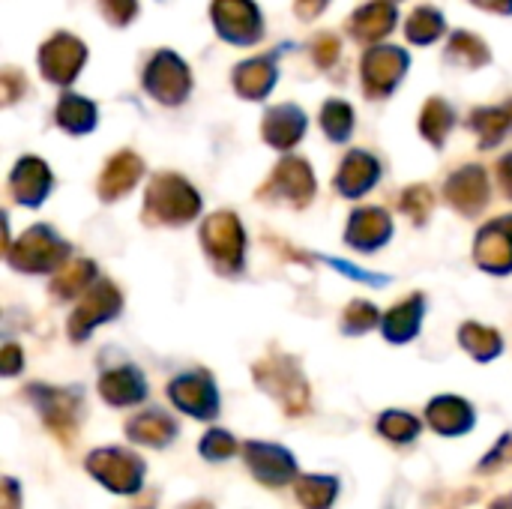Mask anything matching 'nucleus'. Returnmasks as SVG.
Returning <instances> with one entry per match:
<instances>
[{
	"label": "nucleus",
	"mask_w": 512,
	"mask_h": 509,
	"mask_svg": "<svg viewBox=\"0 0 512 509\" xmlns=\"http://www.w3.org/2000/svg\"><path fill=\"white\" fill-rule=\"evenodd\" d=\"M84 468L93 480H99L114 495H138L144 486V462L132 450L102 447L84 459Z\"/></svg>",
	"instance_id": "nucleus-1"
},
{
	"label": "nucleus",
	"mask_w": 512,
	"mask_h": 509,
	"mask_svg": "<svg viewBox=\"0 0 512 509\" xmlns=\"http://www.w3.org/2000/svg\"><path fill=\"white\" fill-rule=\"evenodd\" d=\"M255 384L264 393H270L285 408V414L300 417V414L309 411V387H306V381H303L294 360H288V357L261 360L255 366Z\"/></svg>",
	"instance_id": "nucleus-2"
},
{
	"label": "nucleus",
	"mask_w": 512,
	"mask_h": 509,
	"mask_svg": "<svg viewBox=\"0 0 512 509\" xmlns=\"http://www.w3.org/2000/svg\"><path fill=\"white\" fill-rule=\"evenodd\" d=\"M27 399L36 405V411L42 414L45 429H48L60 444H75L78 426H81V399H78V393L33 384V387L27 390Z\"/></svg>",
	"instance_id": "nucleus-3"
},
{
	"label": "nucleus",
	"mask_w": 512,
	"mask_h": 509,
	"mask_svg": "<svg viewBox=\"0 0 512 509\" xmlns=\"http://www.w3.org/2000/svg\"><path fill=\"white\" fill-rule=\"evenodd\" d=\"M168 399L177 411L195 417V420H216L219 417V390L207 372H186L168 384Z\"/></svg>",
	"instance_id": "nucleus-4"
},
{
	"label": "nucleus",
	"mask_w": 512,
	"mask_h": 509,
	"mask_svg": "<svg viewBox=\"0 0 512 509\" xmlns=\"http://www.w3.org/2000/svg\"><path fill=\"white\" fill-rule=\"evenodd\" d=\"M243 453V462L246 468L252 471V477L261 483V486H270V489H282L288 486L294 477H297V459L279 447V444H264V441H246L240 447Z\"/></svg>",
	"instance_id": "nucleus-5"
},
{
	"label": "nucleus",
	"mask_w": 512,
	"mask_h": 509,
	"mask_svg": "<svg viewBox=\"0 0 512 509\" xmlns=\"http://www.w3.org/2000/svg\"><path fill=\"white\" fill-rule=\"evenodd\" d=\"M117 309H120V297H117V291H114L111 285L93 288V291L87 294V300L81 303V309L72 315V321H69V336H72L75 342H84L87 333H90L96 324L114 318Z\"/></svg>",
	"instance_id": "nucleus-6"
},
{
	"label": "nucleus",
	"mask_w": 512,
	"mask_h": 509,
	"mask_svg": "<svg viewBox=\"0 0 512 509\" xmlns=\"http://www.w3.org/2000/svg\"><path fill=\"white\" fill-rule=\"evenodd\" d=\"M150 207L168 222H183L198 210V198L177 177H159L153 192H150Z\"/></svg>",
	"instance_id": "nucleus-7"
},
{
	"label": "nucleus",
	"mask_w": 512,
	"mask_h": 509,
	"mask_svg": "<svg viewBox=\"0 0 512 509\" xmlns=\"http://www.w3.org/2000/svg\"><path fill=\"white\" fill-rule=\"evenodd\" d=\"M426 420L429 426L438 432V435H447V438H459V435H468L474 429V408L459 399V396H438L432 399V405L426 408Z\"/></svg>",
	"instance_id": "nucleus-8"
},
{
	"label": "nucleus",
	"mask_w": 512,
	"mask_h": 509,
	"mask_svg": "<svg viewBox=\"0 0 512 509\" xmlns=\"http://www.w3.org/2000/svg\"><path fill=\"white\" fill-rule=\"evenodd\" d=\"M99 393H102V399L108 405L129 408V405H138L147 396V381L135 366H123V369H111V372L102 375Z\"/></svg>",
	"instance_id": "nucleus-9"
},
{
	"label": "nucleus",
	"mask_w": 512,
	"mask_h": 509,
	"mask_svg": "<svg viewBox=\"0 0 512 509\" xmlns=\"http://www.w3.org/2000/svg\"><path fill=\"white\" fill-rule=\"evenodd\" d=\"M126 438L132 444L162 450L177 438V423L162 411H147V414H138L126 423Z\"/></svg>",
	"instance_id": "nucleus-10"
},
{
	"label": "nucleus",
	"mask_w": 512,
	"mask_h": 509,
	"mask_svg": "<svg viewBox=\"0 0 512 509\" xmlns=\"http://www.w3.org/2000/svg\"><path fill=\"white\" fill-rule=\"evenodd\" d=\"M477 261L489 270H510L512 267V216L489 225L477 240Z\"/></svg>",
	"instance_id": "nucleus-11"
},
{
	"label": "nucleus",
	"mask_w": 512,
	"mask_h": 509,
	"mask_svg": "<svg viewBox=\"0 0 512 509\" xmlns=\"http://www.w3.org/2000/svg\"><path fill=\"white\" fill-rule=\"evenodd\" d=\"M213 18H219V27L231 39L249 42L252 33H258V12L249 0H219L213 6Z\"/></svg>",
	"instance_id": "nucleus-12"
},
{
	"label": "nucleus",
	"mask_w": 512,
	"mask_h": 509,
	"mask_svg": "<svg viewBox=\"0 0 512 509\" xmlns=\"http://www.w3.org/2000/svg\"><path fill=\"white\" fill-rule=\"evenodd\" d=\"M204 240L207 249L213 252V258L219 261H237L240 249H243V231L237 228L234 216H213L204 228Z\"/></svg>",
	"instance_id": "nucleus-13"
},
{
	"label": "nucleus",
	"mask_w": 512,
	"mask_h": 509,
	"mask_svg": "<svg viewBox=\"0 0 512 509\" xmlns=\"http://www.w3.org/2000/svg\"><path fill=\"white\" fill-rule=\"evenodd\" d=\"M81 60H84L81 45H78L75 39H69V36H57L51 45H45V54H42L45 78H54V81L72 78Z\"/></svg>",
	"instance_id": "nucleus-14"
},
{
	"label": "nucleus",
	"mask_w": 512,
	"mask_h": 509,
	"mask_svg": "<svg viewBox=\"0 0 512 509\" xmlns=\"http://www.w3.org/2000/svg\"><path fill=\"white\" fill-rule=\"evenodd\" d=\"M405 63L408 60H405V54L399 48H378V51H372L366 57V81H369V87L378 84V90H390L399 81Z\"/></svg>",
	"instance_id": "nucleus-15"
},
{
	"label": "nucleus",
	"mask_w": 512,
	"mask_h": 509,
	"mask_svg": "<svg viewBox=\"0 0 512 509\" xmlns=\"http://www.w3.org/2000/svg\"><path fill=\"white\" fill-rule=\"evenodd\" d=\"M147 84H150V90H153V93L159 90V84H168L165 102H180V96H183V93H186V87H189V78H186V69H183V63H180L177 57L162 54V57L150 66V72H147Z\"/></svg>",
	"instance_id": "nucleus-16"
},
{
	"label": "nucleus",
	"mask_w": 512,
	"mask_h": 509,
	"mask_svg": "<svg viewBox=\"0 0 512 509\" xmlns=\"http://www.w3.org/2000/svg\"><path fill=\"white\" fill-rule=\"evenodd\" d=\"M420 315H423V300L414 297L402 306H396L387 318H384V336L390 342H408L417 336L420 330Z\"/></svg>",
	"instance_id": "nucleus-17"
},
{
	"label": "nucleus",
	"mask_w": 512,
	"mask_h": 509,
	"mask_svg": "<svg viewBox=\"0 0 512 509\" xmlns=\"http://www.w3.org/2000/svg\"><path fill=\"white\" fill-rule=\"evenodd\" d=\"M294 495L303 509H330L339 498V480L336 477H300Z\"/></svg>",
	"instance_id": "nucleus-18"
},
{
	"label": "nucleus",
	"mask_w": 512,
	"mask_h": 509,
	"mask_svg": "<svg viewBox=\"0 0 512 509\" xmlns=\"http://www.w3.org/2000/svg\"><path fill=\"white\" fill-rule=\"evenodd\" d=\"M450 201L462 210H477L486 201V180L477 168H468L450 183Z\"/></svg>",
	"instance_id": "nucleus-19"
},
{
	"label": "nucleus",
	"mask_w": 512,
	"mask_h": 509,
	"mask_svg": "<svg viewBox=\"0 0 512 509\" xmlns=\"http://www.w3.org/2000/svg\"><path fill=\"white\" fill-rule=\"evenodd\" d=\"M138 174H141V162H138L135 156H129V153L117 156V159L108 165L105 177H102V192H105V198H114L117 192H126V189L138 180Z\"/></svg>",
	"instance_id": "nucleus-20"
},
{
	"label": "nucleus",
	"mask_w": 512,
	"mask_h": 509,
	"mask_svg": "<svg viewBox=\"0 0 512 509\" xmlns=\"http://www.w3.org/2000/svg\"><path fill=\"white\" fill-rule=\"evenodd\" d=\"M462 345L471 357L477 360H495L504 348L501 336L489 327H480V324H465L462 327Z\"/></svg>",
	"instance_id": "nucleus-21"
},
{
	"label": "nucleus",
	"mask_w": 512,
	"mask_h": 509,
	"mask_svg": "<svg viewBox=\"0 0 512 509\" xmlns=\"http://www.w3.org/2000/svg\"><path fill=\"white\" fill-rule=\"evenodd\" d=\"M390 231V222L381 210H366V213H357L354 216V225H351V240L354 246H378V240H384Z\"/></svg>",
	"instance_id": "nucleus-22"
},
{
	"label": "nucleus",
	"mask_w": 512,
	"mask_h": 509,
	"mask_svg": "<svg viewBox=\"0 0 512 509\" xmlns=\"http://www.w3.org/2000/svg\"><path fill=\"white\" fill-rule=\"evenodd\" d=\"M420 429H423L420 420L411 417V414H405V411H387V414L378 417V432L387 441H393V444H411V441H417Z\"/></svg>",
	"instance_id": "nucleus-23"
},
{
	"label": "nucleus",
	"mask_w": 512,
	"mask_h": 509,
	"mask_svg": "<svg viewBox=\"0 0 512 509\" xmlns=\"http://www.w3.org/2000/svg\"><path fill=\"white\" fill-rule=\"evenodd\" d=\"M51 183V177H48V171L36 162V159H27V162H21L18 165V174H15V186H18V198L24 201H39L42 198V192H45V186Z\"/></svg>",
	"instance_id": "nucleus-24"
},
{
	"label": "nucleus",
	"mask_w": 512,
	"mask_h": 509,
	"mask_svg": "<svg viewBox=\"0 0 512 509\" xmlns=\"http://www.w3.org/2000/svg\"><path fill=\"white\" fill-rule=\"evenodd\" d=\"M198 450H201V456L207 459V462H228V459H234L237 453H240V444L225 432V429H210L204 438H201V444H198Z\"/></svg>",
	"instance_id": "nucleus-25"
},
{
	"label": "nucleus",
	"mask_w": 512,
	"mask_h": 509,
	"mask_svg": "<svg viewBox=\"0 0 512 509\" xmlns=\"http://www.w3.org/2000/svg\"><path fill=\"white\" fill-rule=\"evenodd\" d=\"M390 21H393V9H390V6H384V3H375V6H369V9H363V12L357 15V27H354V33H357V36L372 39V36L387 33V30H390Z\"/></svg>",
	"instance_id": "nucleus-26"
},
{
	"label": "nucleus",
	"mask_w": 512,
	"mask_h": 509,
	"mask_svg": "<svg viewBox=\"0 0 512 509\" xmlns=\"http://www.w3.org/2000/svg\"><path fill=\"white\" fill-rule=\"evenodd\" d=\"M270 87V66L264 60H252L243 69H237V90L246 96H258Z\"/></svg>",
	"instance_id": "nucleus-27"
},
{
	"label": "nucleus",
	"mask_w": 512,
	"mask_h": 509,
	"mask_svg": "<svg viewBox=\"0 0 512 509\" xmlns=\"http://www.w3.org/2000/svg\"><path fill=\"white\" fill-rule=\"evenodd\" d=\"M60 123L66 129H87L90 120H93V108L87 102H81L78 96H63V105H60Z\"/></svg>",
	"instance_id": "nucleus-28"
},
{
	"label": "nucleus",
	"mask_w": 512,
	"mask_h": 509,
	"mask_svg": "<svg viewBox=\"0 0 512 509\" xmlns=\"http://www.w3.org/2000/svg\"><path fill=\"white\" fill-rule=\"evenodd\" d=\"M438 30H441V18H438L432 9H420V12L411 18V27H408L411 39H417V42H426V39L438 36Z\"/></svg>",
	"instance_id": "nucleus-29"
},
{
	"label": "nucleus",
	"mask_w": 512,
	"mask_h": 509,
	"mask_svg": "<svg viewBox=\"0 0 512 509\" xmlns=\"http://www.w3.org/2000/svg\"><path fill=\"white\" fill-rule=\"evenodd\" d=\"M378 324V312L369 303H354L345 315V330L348 333H366L369 327Z\"/></svg>",
	"instance_id": "nucleus-30"
},
{
	"label": "nucleus",
	"mask_w": 512,
	"mask_h": 509,
	"mask_svg": "<svg viewBox=\"0 0 512 509\" xmlns=\"http://www.w3.org/2000/svg\"><path fill=\"white\" fill-rule=\"evenodd\" d=\"M432 123H435V129L429 132V138H432V141H441L444 132H447V126H450V111H447V105L432 102V105L426 108V129H429Z\"/></svg>",
	"instance_id": "nucleus-31"
},
{
	"label": "nucleus",
	"mask_w": 512,
	"mask_h": 509,
	"mask_svg": "<svg viewBox=\"0 0 512 509\" xmlns=\"http://www.w3.org/2000/svg\"><path fill=\"white\" fill-rule=\"evenodd\" d=\"M510 462H512V435H504V438L495 444V450L480 462V471L492 474L498 465H510Z\"/></svg>",
	"instance_id": "nucleus-32"
},
{
	"label": "nucleus",
	"mask_w": 512,
	"mask_h": 509,
	"mask_svg": "<svg viewBox=\"0 0 512 509\" xmlns=\"http://www.w3.org/2000/svg\"><path fill=\"white\" fill-rule=\"evenodd\" d=\"M0 501H3V509H21V486L6 477L3 486H0Z\"/></svg>",
	"instance_id": "nucleus-33"
},
{
	"label": "nucleus",
	"mask_w": 512,
	"mask_h": 509,
	"mask_svg": "<svg viewBox=\"0 0 512 509\" xmlns=\"http://www.w3.org/2000/svg\"><path fill=\"white\" fill-rule=\"evenodd\" d=\"M18 369H21V354H18V348L15 345H9L6 351H3V375H18Z\"/></svg>",
	"instance_id": "nucleus-34"
},
{
	"label": "nucleus",
	"mask_w": 512,
	"mask_h": 509,
	"mask_svg": "<svg viewBox=\"0 0 512 509\" xmlns=\"http://www.w3.org/2000/svg\"><path fill=\"white\" fill-rule=\"evenodd\" d=\"M501 183L507 186V192L512 195V156L507 162H501Z\"/></svg>",
	"instance_id": "nucleus-35"
},
{
	"label": "nucleus",
	"mask_w": 512,
	"mask_h": 509,
	"mask_svg": "<svg viewBox=\"0 0 512 509\" xmlns=\"http://www.w3.org/2000/svg\"><path fill=\"white\" fill-rule=\"evenodd\" d=\"M492 509H512V495H507V498H498V501L492 504Z\"/></svg>",
	"instance_id": "nucleus-36"
},
{
	"label": "nucleus",
	"mask_w": 512,
	"mask_h": 509,
	"mask_svg": "<svg viewBox=\"0 0 512 509\" xmlns=\"http://www.w3.org/2000/svg\"><path fill=\"white\" fill-rule=\"evenodd\" d=\"M183 509H216L213 504H207V501H195V504H186Z\"/></svg>",
	"instance_id": "nucleus-37"
}]
</instances>
